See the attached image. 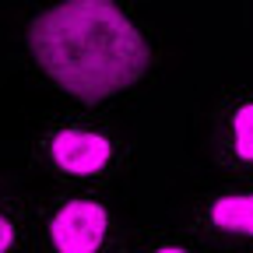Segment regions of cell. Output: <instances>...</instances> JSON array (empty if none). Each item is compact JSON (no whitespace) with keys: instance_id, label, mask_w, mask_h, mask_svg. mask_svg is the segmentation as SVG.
<instances>
[{"instance_id":"3957f363","label":"cell","mask_w":253,"mask_h":253,"mask_svg":"<svg viewBox=\"0 0 253 253\" xmlns=\"http://www.w3.org/2000/svg\"><path fill=\"white\" fill-rule=\"evenodd\" d=\"M46 155H49L53 169H60L63 176L88 179V176H99L113 166L116 148L95 126H63V130H56L49 137Z\"/></svg>"},{"instance_id":"277c9868","label":"cell","mask_w":253,"mask_h":253,"mask_svg":"<svg viewBox=\"0 0 253 253\" xmlns=\"http://www.w3.org/2000/svg\"><path fill=\"white\" fill-rule=\"evenodd\" d=\"M204 221L221 236L253 239V194H221L204 208Z\"/></svg>"},{"instance_id":"8992f818","label":"cell","mask_w":253,"mask_h":253,"mask_svg":"<svg viewBox=\"0 0 253 253\" xmlns=\"http://www.w3.org/2000/svg\"><path fill=\"white\" fill-rule=\"evenodd\" d=\"M14 243H18V229H14V221L0 211V253H11Z\"/></svg>"},{"instance_id":"7a4b0ae2","label":"cell","mask_w":253,"mask_h":253,"mask_svg":"<svg viewBox=\"0 0 253 253\" xmlns=\"http://www.w3.org/2000/svg\"><path fill=\"white\" fill-rule=\"evenodd\" d=\"M46 239L53 253H102L109 239V211L91 197L63 201L46 225Z\"/></svg>"},{"instance_id":"52a82bcc","label":"cell","mask_w":253,"mask_h":253,"mask_svg":"<svg viewBox=\"0 0 253 253\" xmlns=\"http://www.w3.org/2000/svg\"><path fill=\"white\" fill-rule=\"evenodd\" d=\"M148 253H194V250H190L186 243H172V239H169V243H158V246H151Z\"/></svg>"},{"instance_id":"6da1fadb","label":"cell","mask_w":253,"mask_h":253,"mask_svg":"<svg viewBox=\"0 0 253 253\" xmlns=\"http://www.w3.org/2000/svg\"><path fill=\"white\" fill-rule=\"evenodd\" d=\"M36 67L71 99L99 106L134 88L151 67V46L113 0H63L28 25Z\"/></svg>"},{"instance_id":"5b68a950","label":"cell","mask_w":253,"mask_h":253,"mask_svg":"<svg viewBox=\"0 0 253 253\" xmlns=\"http://www.w3.org/2000/svg\"><path fill=\"white\" fill-rule=\"evenodd\" d=\"M232 155L239 162H253V99H246L236 113H232Z\"/></svg>"}]
</instances>
